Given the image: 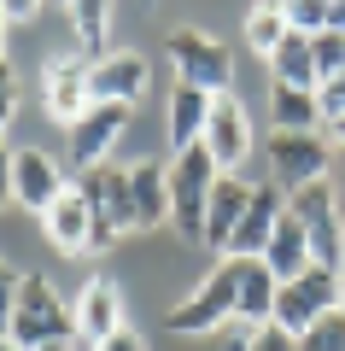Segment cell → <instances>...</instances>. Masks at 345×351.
Segmentation results:
<instances>
[{
	"mask_svg": "<svg viewBox=\"0 0 345 351\" xmlns=\"http://www.w3.org/2000/svg\"><path fill=\"white\" fill-rule=\"evenodd\" d=\"M170 334L187 339H205V334H228L240 322V258H222L182 304H170Z\"/></svg>",
	"mask_w": 345,
	"mask_h": 351,
	"instance_id": "obj_1",
	"label": "cell"
},
{
	"mask_svg": "<svg viewBox=\"0 0 345 351\" xmlns=\"http://www.w3.org/2000/svg\"><path fill=\"white\" fill-rule=\"evenodd\" d=\"M6 339H12V346H24V351L71 346V339H76V311H71V299H59V287H53L47 276H24Z\"/></svg>",
	"mask_w": 345,
	"mask_h": 351,
	"instance_id": "obj_2",
	"label": "cell"
},
{
	"mask_svg": "<svg viewBox=\"0 0 345 351\" xmlns=\"http://www.w3.org/2000/svg\"><path fill=\"white\" fill-rule=\"evenodd\" d=\"M217 182H222V170H217V158H211L205 147L176 152V164H170V223L182 228L187 240L205 234V211H211Z\"/></svg>",
	"mask_w": 345,
	"mask_h": 351,
	"instance_id": "obj_3",
	"label": "cell"
},
{
	"mask_svg": "<svg viewBox=\"0 0 345 351\" xmlns=\"http://www.w3.org/2000/svg\"><path fill=\"white\" fill-rule=\"evenodd\" d=\"M94 211V258L111 252L123 234H135V211H129V164H99L94 176L76 182Z\"/></svg>",
	"mask_w": 345,
	"mask_h": 351,
	"instance_id": "obj_4",
	"label": "cell"
},
{
	"mask_svg": "<svg viewBox=\"0 0 345 351\" xmlns=\"http://www.w3.org/2000/svg\"><path fill=\"white\" fill-rule=\"evenodd\" d=\"M170 64H176V82L182 88H199V94H235V59H228V47H222L217 36H205V29H176L170 36Z\"/></svg>",
	"mask_w": 345,
	"mask_h": 351,
	"instance_id": "obj_5",
	"label": "cell"
},
{
	"mask_svg": "<svg viewBox=\"0 0 345 351\" xmlns=\"http://www.w3.org/2000/svg\"><path fill=\"white\" fill-rule=\"evenodd\" d=\"M293 217L305 223V234H310V258L340 276V269H345V217H340V193H333V182L298 188L293 193Z\"/></svg>",
	"mask_w": 345,
	"mask_h": 351,
	"instance_id": "obj_6",
	"label": "cell"
},
{
	"mask_svg": "<svg viewBox=\"0 0 345 351\" xmlns=\"http://www.w3.org/2000/svg\"><path fill=\"white\" fill-rule=\"evenodd\" d=\"M333 176V147L328 135H275L270 129V182H281L287 193L298 188H316V182H328Z\"/></svg>",
	"mask_w": 345,
	"mask_h": 351,
	"instance_id": "obj_7",
	"label": "cell"
},
{
	"mask_svg": "<svg viewBox=\"0 0 345 351\" xmlns=\"http://www.w3.org/2000/svg\"><path fill=\"white\" fill-rule=\"evenodd\" d=\"M333 311H340V276L316 263V269H305L298 281L281 287V299H275V328H287V334L305 339L310 328H316L322 316H333Z\"/></svg>",
	"mask_w": 345,
	"mask_h": 351,
	"instance_id": "obj_8",
	"label": "cell"
},
{
	"mask_svg": "<svg viewBox=\"0 0 345 351\" xmlns=\"http://www.w3.org/2000/svg\"><path fill=\"white\" fill-rule=\"evenodd\" d=\"M129 129V106H88L71 129H64V158L82 176H94L106 164V152L117 147V135Z\"/></svg>",
	"mask_w": 345,
	"mask_h": 351,
	"instance_id": "obj_9",
	"label": "cell"
},
{
	"mask_svg": "<svg viewBox=\"0 0 345 351\" xmlns=\"http://www.w3.org/2000/svg\"><path fill=\"white\" fill-rule=\"evenodd\" d=\"M287 211H293V193H287L281 182H258V188H252V205H246V217H240V228H235V240H228L222 258L258 263L263 246H270V234H275V223H281Z\"/></svg>",
	"mask_w": 345,
	"mask_h": 351,
	"instance_id": "obj_10",
	"label": "cell"
},
{
	"mask_svg": "<svg viewBox=\"0 0 345 351\" xmlns=\"http://www.w3.org/2000/svg\"><path fill=\"white\" fill-rule=\"evenodd\" d=\"M88 71H94V59H82V53H59V59H47V71H41V106H47L53 123L71 129L76 117L94 106V94H88Z\"/></svg>",
	"mask_w": 345,
	"mask_h": 351,
	"instance_id": "obj_11",
	"label": "cell"
},
{
	"mask_svg": "<svg viewBox=\"0 0 345 351\" xmlns=\"http://www.w3.org/2000/svg\"><path fill=\"white\" fill-rule=\"evenodd\" d=\"M12 193H18V211L47 217L53 205L71 193V182H64V164L47 158L41 147H18V158H12Z\"/></svg>",
	"mask_w": 345,
	"mask_h": 351,
	"instance_id": "obj_12",
	"label": "cell"
},
{
	"mask_svg": "<svg viewBox=\"0 0 345 351\" xmlns=\"http://www.w3.org/2000/svg\"><path fill=\"white\" fill-rule=\"evenodd\" d=\"M199 147L217 158L222 176H235V164H246V152H252V117H246V106H240L235 94H217V100H211L205 141H199Z\"/></svg>",
	"mask_w": 345,
	"mask_h": 351,
	"instance_id": "obj_13",
	"label": "cell"
},
{
	"mask_svg": "<svg viewBox=\"0 0 345 351\" xmlns=\"http://www.w3.org/2000/svg\"><path fill=\"white\" fill-rule=\"evenodd\" d=\"M71 311H76V334H82L88 346H106L111 334H123V328H129L123 293H117V281H111V276H88L82 293L71 299Z\"/></svg>",
	"mask_w": 345,
	"mask_h": 351,
	"instance_id": "obj_14",
	"label": "cell"
},
{
	"mask_svg": "<svg viewBox=\"0 0 345 351\" xmlns=\"http://www.w3.org/2000/svg\"><path fill=\"white\" fill-rule=\"evenodd\" d=\"M152 82V64L141 53H106V59L88 71V94L94 106H135Z\"/></svg>",
	"mask_w": 345,
	"mask_h": 351,
	"instance_id": "obj_15",
	"label": "cell"
},
{
	"mask_svg": "<svg viewBox=\"0 0 345 351\" xmlns=\"http://www.w3.org/2000/svg\"><path fill=\"white\" fill-rule=\"evenodd\" d=\"M129 211H135V234H152L170 223V164L158 158L129 164Z\"/></svg>",
	"mask_w": 345,
	"mask_h": 351,
	"instance_id": "obj_16",
	"label": "cell"
},
{
	"mask_svg": "<svg viewBox=\"0 0 345 351\" xmlns=\"http://www.w3.org/2000/svg\"><path fill=\"white\" fill-rule=\"evenodd\" d=\"M41 234H47V246L64 252V258H94V211H88L82 188H71L47 217H41Z\"/></svg>",
	"mask_w": 345,
	"mask_h": 351,
	"instance_id": "obj_17",
	"label": "cell"
},
{
	"mask_svg": "<svg viewBox=\"0 0 345 351\" xmlns=\"http://www.w3.org/2000/svg\"><path fill=\"white\" fill-rule=\"evenodd\" d=\"M246 205H252V188L240 182V176H222L217 193H211V211H205V234H199V246L222 258V252H228V240H235V228H240V217H246Z\"/></svg>",
	"mask_w": 345,
	"mask_h": 351,
	"instance_id": "obj_18",
	"label": "cell"
},
{
	"mask_svg": "<svg viewBox=\"0 0 345 351\" xmlns=\"http://www.w3.org/2000/svg\"><path fill=\"white\" fill-rule=\"evenodd\" d=\"M258 263L270 269L275 281H281V287H287V281H298L305 269H316V258H310V234H305V223H298L293 211L275 223V234H270V246H263Z\"/></svg>",
	"mask_w": 345,
	"mask_h": 351,
	"instance_id": "obj_19",
	"label": "cell"
},
{
	"mask_svg": "<svg viewBox=\"0 0 345 351\" xmlns=\"http://www.w3.org/2000/svg\"><path fill=\"white\" fill-rule=\"evenodd\" d=\"M263 64H270V82H275V88H305V94H316V88H322L316 53H310V36H298V29H293V36H287Z\"/></svg>",
	"mask_w": 345,
	"mask_h": 351,
	"instance_id": "obj_20",
	"label": "cell"
},
{
	"mask_svg": "<svg viewBox=\"0 0 345 351\" xmlns=\"http://www.w3.org/2000/svg\"><path fill=\"white\" fill-rule=\"evenodd\" d=\"M270 123H275V135H316V129H322L316 94H305V88H275L270 82Z\"/></svg>",
	"mask_w": 345,
	"mask_h": 351,
	"instance_id": "obj_21",
	"label": "cell"
},
{
	"mask_svg": "<svg viewBox=\"0 0 345 351\" xmlns=\"http://www.w3.org/2000/svg\"><path fill=\"white\" fill-rule=\"evenodd\" d=\"M205 117H211V94L176 82V94H170V147L176 152L199 147V141H205Z\"/></svg>",
	"mask_w": 345,
	"mask_h": 351,
	"instance_id": "obj_22",
	"label": "cell"
},
{
	"mask_svg": "<svg viewBox=\"0 0 345 351\" xmlns=\"http://www.w3.org/2000/svg\"><path fill=\"white\" fill-rule=\"evenodd\" d=\"M275 299H281V281L263 263H240V322L246 328L275 322Z\"/></svg>",
	"mask_w": 345,
	"mask_h": 351,
	"instance_id": "obj_23",
	"label": "cell"
},
{
	"mask_svg": "<svg viewBox=\"0 0 345 351\" xmlns=\"http://www.w3.org/2000/svg\"><path fill=\"white\" fill-rule=\"evenodd\" d=\"M71 29H76V53L82 59H106L111 53V6L106 0H76L71 6Z\"/></svg>",
	"mask_w": 345,
	"mask_h": 351,
	"instance_id": "obj_24",
	"label": "cell"
},
{
	"mask_svg": "<svg viewBox=\"0 0 345 351\" xmlns=\"http://www.w3.org/2000/svg\"><path fill=\"white\" fill-rule=\"evenodd\" d=\"M287 36H293L287 6H252V12H246V41H252V53H258V59H270Z\"/></svg>",
	"mask_w": 345,
	"mask_h": 351,
	"instance_id": "obj_25",
	"label": "cell"
},
{
	"mask_svg": "<svg viewBox=\"0 0 345 351\" xmlns=\"http://www.w3.org/2000/svg\"><path fill=\"white\" fill-rule=\"evenodd\" d=\"M310 53H316V76H322V82L345 71V36H340V29H322V36H310Z\"/></svg>",
	"mask_w": 345,
	"mask_h": 351,
	"instance_id": "obj_26",
	"label": "cell"
},
{
	"mask_svg": "<svg viewBox=\"0 0 345 351\" xmlns=\"http://www.w3.org/2000/svg\"><path fill=\"white\" fill-rule=\"evenodd\" d=\"M287 24L298 36H322L328 29V0H287Z\"/></svg>",
	"mask_w": 345,
	"mask_h": 351,
	"instance_id": "obj_27",
	"label": "cell"
},
{
	"mask_svg": "<svg viewBox=\"0 0 345 351\" xmlns=\"http://www.w3.org/2000/svg\"><path fill=\"white\" fill-rule=\"evenodd\" d=\"M298 351H345V316H340V311L322 316V322L298 339Z\"/></svg>",
	"mask_w": 345,
	"mask_h": 351,
	"instance_id": "obj_28",
	"label": "cell"
},
{
	"mask_svg": "<svg viewBox=\"0 0 345 351\" xmlns=\"http://www.w3.org/2000/svg\"><path fill=\"white\" fill-rule=\"evenodd\" d=\"M18 287H24V276H18L12 263L0 258V339H6V328H12V304H18Z\"/></svg>",
	"mask_w": 345,
	"mask_h": 351,
	"instance_id": "obj_29",
	"label": "cell"
},
{
	"mask_svg": "<svg viewBox=\"0 0 345 351\" xmlns=\"http://www.w3.org/2000/svg\"><path fill=\"white\" fill-rule=\"evenodd\" d=\"M246 351H298V334H287V328L263 322V328H252V346H246Z\"/></svg>",
	"mask_w": 345,
	"mask_h": 351,
	"instance_id": "obj_30",
	"label": "cell"
},
{
	"mask_svg": "<svg viewBox=\"0 0 345 351\" xmlns=\"http://www.w3.org/2000/svg\"><path fill=\"white\" fill-rule=\"evenodd\" d=\"M12 112H18V71L0 59V135H6V123H12Z\"/></svg>",
	"mask_w": 345,
	"mask_h": 351,
	"instance_id": "obj_31",
	"label": "cell"
},
{
	"mask_svg": "<svg viewBox=\"0 0 345 351\" xmlns=\"http://www.w3.org/2000/svg\"><path fill=\"white\" fill-rule=\"evenodd\" d=\"M12 158H18V152L0 141V211H12V205H18V193H12Z\"/></svg>",
	"mask_w": 345,
	"mask_h": 351,
	"instance_id": "obj_32",
	"label": "cell"
},
{
	"mask_svg": "<svg viewBox=\"0 0 345 351\" xmlns=\"http://www.w3.org/2000/svg\"><path fill=\"white\" fill-rule=\"evenodd\" d=\"M99 351H147V339H141L135 328H123V334H111V339H106Z\"/></svg>",
	"mask_w": 345,
	"mask_h": 351,
	"instance_id": "obj_33",
	"label": "cell"
},
{
	"mask_svg": "<svg viewBox=\"0 0 345 351\" xmlns=\"http://www.w3.org/2000/svg\"><path fill=\"white\" fill-rule=\"evenodd\" d=\"M328 182H333V193L345 199V152H340V147H333V176H328Z\"/></svg>",
	"mask_w": 345,
	"mask_h": 351,
	"instance_id": "obj_34",
	"label": "cell"
},
{
	"mask_svg": "<svg viewBox=\"0 0 345 351\" xmlns=\"http://www.w3.org/2000/svg\"><path fill=\"white\" fill-rule=\"evenodd\" d=\"M328 29H340V36H345V0H328Z\"/></svg>",
	"mask_w": 345,
	"mask_h": 351,
	"instance_id": "obj_35",
	"label": "cell"
},
{
	"mask_svg": "<svg viewBox=\"0 0 345 351\" xmlns=\"http://www.w3.org/2000/svg\"><path fill=\"white\" fill-rule=\"evenodd\" d=\"M6 36H12V18H6V6H0V59H6Z\"/></svg>",
	"mask_w": 345,
	"mask_h": 351,
	"instance_id": "obj_36",
	"label": "cell"
},
{
	"mask_svg": "<svg viewBox=\"0 0 345 351\" xmlns=\"http://www.w3.org/2000/svg\"><path fill=\"white\" fill-rule=\"evenodd\" d=\"M328 135H333V147L345 152V117H340V123H328Z\"/></svg>",
	"mask_w": 345,
	"mask_h": 351,
	"instance_id": "obj_37",
	"label": "cell"
},
{
	"mask_svg": "<svg viewBox=\"0 0 345 351\" xmlns=\"http://www.w3.org/2000/svg\"><path fill=\"white\" fill-rule=\"evenodd\" d=\"M340 316H345V269H340Z\"/></svg>",
	"mask_w": 345,
	"mask_h": 351,
	"instance_id": "obj_38",
	"label": "cell"
},
{
	"mask_svg": "<svg viewBox=\"0 0 345 351\" xmlns=\"http://www.w3.org/2000/svg\"><path fill=\"white\" fill-rule=\"evenodd\" d=\"M0 351H24V346H12V339H0Z\"/></svg>",
	"mask_w": 345,
	"mask_h": 351,
	"instance_id": "obj_39",
	"label": "cell"
},
{
	"mask_svg": "<svg viewBox=\"0 0 345 351\" xmlns=\"http://www.w3.org/2000/svg\"><path fill=\"white\" fill-rule=\"evenodd\" d=\"M41 351H71V346H41Z\"/></svg>",
	"mask_w": 345,
	"mask_h": 351,
	"instance_id": "obj_40",
	"label": "cell"
}]
</instances>
